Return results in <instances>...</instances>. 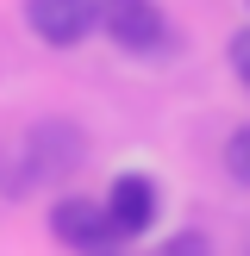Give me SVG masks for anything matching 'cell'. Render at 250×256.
I'll return each mask as SVG.
<instances>
[{"label": "cell", "mask_w": 250, "mask_h": 256, "mask_svg": "<svg viewBox=\"0 0 250 256\" xmlns=\"http://www.w3.org/2000/svg\"><path fill=\"white\" fill-rule=\"evenodd\" d=\"M225 56H232V75L244 82V94H250V25L232 32V50H225Z\"/></svg>", "instance_id": "ba28073f"}, {"label": "cell", "mask_w": 250, "mask_h": 256, "mask_svg": "<svg viewBox=\"0 0 250 256\" xmlns=\"http://www.w3.org/2000/svg\"><path fill=\"white\" fill-rule=\"evenodd\" d=\"M225 175H232L238 188H250V125H238V132L225 138Z\"/></svg>", "instance_id": "8992f818"}, {"label": "cell", "mask_w": 250, "mask_h": 256, "mask_svg": "<svg viewBox=\"0 0 250 256\" xmlns=\"http://www.w3.org/2000/svg\"><path fill=\"white\" fill-rule=\"evenodd\" d=\"M112 256H119V250H112Z\"/></svg>", "instance_id": "9c48e42d"}, {"label": "cell", "mask_w": 250, "mask_h": 256, "mask_svg": "<svg viewBox=\"0 0 250 256\" xmlns=\"http://www.w3.org/2000/svg\"><path fill=\"white\" fill-rule=\"evenodd\" d=\"M100 38H106L112 50H125V56H156V50H169L175 25H169V12H162L156 0H106Z\"/></svg>", "instance_id": "7a4b0ae2"}, {"label": "cell", "mask_w": 250, "mask_h": 256, "mask_svg": "<svg viewBox=\"0 0 250 256\" xmlns=\"http://www.w3.org/2000/svg\"><path fill=\"white\" fill-rule=\"evenodd\" d=\"M50 238H56L62 250L75 256H112L119 250V238H112L106 225V206L88 194H56V206H50Z\"/></svg>", "instance_id": "5b68a950"}, {"label": "cell", "mask_w": 250, "mask_h": 256, "mask_svg": "<svg viewBox=\"0 0 250 256\" xmlns=\"http://www.w3.org/2000/svg\"><path fill=\"white\" fill-rule=\"evenodd\" d=\"M156 256H212V238H206V232H194V225H182V232L162 238V250H156Z\"/></svg>", "instance_id": "52a82bcc"}, {"label": "cell", "mask_w": 250, "mask_h": 256, "mask_svg": "<svg viewBox=\"0 0 250 256\" xmlns=\"http://www.w3.org/2000/svg\"><path fill=\"white\" fill-rule=\"evenodd\" d=\"M100 12L106 0H25V25L44 50H82L100 38Z\"/></svg>", "instance_id": "3957f363"}, {"label": "cell", "mask_w": 250, "mask_h": 256, "mask_svg": "<svg viewBox=\"0 0 250 256\" xmlns=\"http://www.w3.org/2000/svg\"><path fill=\"white\" fill-rule=\"evenodd\" d=\"M106 225H112V238L119 244H138V238H150L156 232V219H162V194H156V182H150L144 169H125V175H112V188H106Z\"/></svg>", "instance_id": "277c9868"}, {"label": "cell", "mask_w": 250, "mask_h": 256, "mask_svg": "<svg viewBox=\"0 0 250 256\" xmlns=\"http://www.w3.org/2000/svg\"><path fill=\"white\" fill-rule=\"evenodd\" d=\"M88 162V132L75 119H38L0 150V194H32V188H62Z\"/></svg>", "instance_id": "6da1fadb"}]
</instances>
